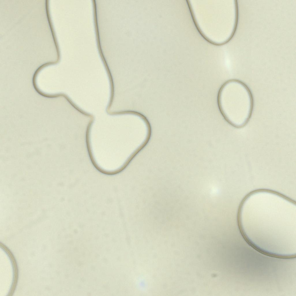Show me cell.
Masks as SVG:
<instances>
[{
    "mask_svg": "<svg viewBox=\"0 0 296 296\" xmlns=\"http://www.w3.org/2000/svg\"><path fill=\"white\" fill-rule=\"evenodd\" d=\"M218 99L221 112L229 123L240 127L247 123L252 112L253 99L245 83L237 80L227 81L220 89Z\"/></svg>",
    "mask_w": 296,
    "mask_h": 296,
    "instance_id": "1",
    "label": "cell"
}]
</instances>
